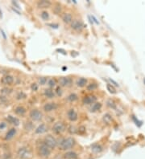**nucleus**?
<instances>
[{
    "label": "nucleus",
    "mask_w": 145,
    "mask_h": 159,
    "mask_svg": "<svg viewBox=\"0 0 145 159\" xmlns=\"http://www.w3.org/2000/svg\"><path fill=\"white\" fill-rule=\"evenodd\" d=\"M75 145H76V140L73 137H68V138H61V140L58 141L57 147L62 151H69L73 149Z\"/></svg>",
    "instance_id": "1"
},
{
    "label": "nucleus",
    "mask_w": 145,
    "mask_h": 159,
    "mask_svg": "<svg viewBox=\"0 0 145 159\" xmlns=\"http://www.w3.org/2000/svg\"><path fill=\"white\" fill-rule=\"evenodd\" d=\"M37 152L40 157H44V158H47L52 154V150L48 147V145H45L44 142H41L37 146Z\"/></svg>",
    "instance_id": "2"
},
{
    "label": "nucleus",
    "mask_w": 145,
    "mask_h": 159,
    "mask_svg": "<svg viewBox=\"0 0 145 159\" xmlns=\"http://www.w3.org/2000/svg\"><path fill=\"white\" fill-rule=\"evenodd\" d=\"M44 142L45 145H48L52 150L56 149L57 147V145H58V141L57 140V138H55L54 136L51 135V134H48L44 137Z\"/></svg>",
    "instance_id": "3"
},
{
    "label": "nucleus",
    "mask_w": 145,
    "mask_h": 159,
    "mask_svg": "<svg viewBox=\"0 0 145 159\" xmlns=\"http://www.w3.org/2000/svg\"><path fill=\"white\" fill-rule=\"evenodd\" d=\"M17 156L19 159H29L31 157V150L27 146H22L17 151Z\"/></svg>",
    "instance_id": "4"
},
{
    "label": "nucleus",
    "mask_w": 145,
    "mask_h": 159,
    "mask_svg": "<svg viewBox=\"0 0 145 159\" xmlns=\"http://www.w3.org/2000/svg\"><path fill=\"white\" fill-rule=\"evenodd\" d=\"M66 130V126L63 121H57L52 127V131L55 134H61Z\"/></svg>",
    "instance_id": "5"
},
{
    "label": "nucleus",
    "mask_w": 145,
    "mask_h": 159,
    "mask_svg": "<svg viewBox=\"0 0 145 159\" xmlns=\"http://www.w3.org/2000/svg\"><path fill=\"white\" fill-rule=\"evenodd\" d=\"M29 116L32 121H41L43 119V113L40 109H33L29 113Z\"/></svg>",
    "instance_id": "6"
},
{
    "label": "nucleus",
    "mask_w": 145,
    "mask_h": 159,
    "mask_svg": "<svg viewBox=\"0 0 145 159\" xmlns=\"http://www.w3.org/2000/svg\"><path fill=\"white\" fill-rule=\"evenodd\" d=\"M58 83L61 88H69L73 85V80L69 76H62L58 80Z\"/></svg>",
    "instance_id": "7"
},
{
    "label": "nucleus",
    "mask_w": 145,
    "mask_h": 159,
    "mask_svg": "<svg viewBox=\"0 0 145 159\" xmlns=\"http://www.w3.org/2000/svg\"><path fill=\"white\" fill-rule=\"evenodd\" d=\"M70 27L73 30L76 31H81L84 28L83 22L80 19H74L70 24Z\"/></svg>",
    "instance_id": "8"
},
{
    "label": "nucleus",
    "mask_w": 145,
    "mask_h": 159,
    "mask_svg": "<svg viewBox=\"0 0 145 159\" xmlns=\"http://www.w3.org/2000/svg\"><path fill=\"white\" fill-rule=\"evenodd\" d=\"M58 108V105L56 102H47L44 104V105L43 106V110L45 113H52V112L57 110Z\"/></svg>",
    "instance_id": "9"
},
{
    "label": "nucleus",
    "mask_w": 145,
    "mask_h": 159,
    "mask_svg": "<svg viewBox=\"0 0 145 159\" xmlns=\"http://www.w3.org/2000/svg\"><path fill=\"white\" fill-rule=\"evenodd\" d=\"M95 102H97V97L94 95H92V94L86 96L82 99V103L85 105H91Z\"/></svg>",
    "instance_id": "10"
},
{
    "label": "nucleus",
    "mask_w": 145,
    "mask_h": 159,
    "mask_svg": "<svg viewBox=\"0 0 145 159\" xmlns=\"http://www.w3.org/2000/svg\"><path fill=\"white\" fill-rule=\"evenodd\" d=\"M67 118L69 119L71 122H75L78 119V114L77 112L74 109H70L67 112Z\"/></svg>",
    "instance_id": "11"
},
{
    "label": "nucleus",
    "mask_w": 145,
    "mask_h": 159,
    "mask_svg": "<svg viewBox=\"0 0 145 159\" xmlns=\"http://www.w3.org/2000/svg\"><path fill=\"white\" fill-rule=\"evenodd\" d=\"M48 130V126L44 123H41L40 124L36 129H35V133H36V134L41 135V134L45 133Z\"/></svg>",
    "instance_id": "12"
},
{
    "label": "nucleus",
    "mask_w": 145,
    "mask_h": 159,
    "mask_svg": "<svg viewBox=\"0 0 145 159\" xmlns=\"http://www.w3.org/2000/svg\"><path fill=\"white\" fill-rule=\"evenodd\" d=\"M14 82V77L11 75H5L1 80V83L4 85H12Z\"/></svg>",
    "instance_id": "13"
},
{
    "label": "nucleus",
    "mask_w": 145,
    "mask_h": 159,
    "mask_svg": "<svg viewBox=\"0 0 145 159\" xmlns=\"http://www.w3.org/2000/svg\"><path fill=\"white\" fill-rule=\"evenodd\" d=\"M61 19L62 21L66 24H70L72 23V21L74 20L73 19V15L69 12H64V13H63L61 15Z\"/></svg>",
    "instance_id": "14"
},
{
    "label": "nucleus",
    "mask_w": 145,
    "mask_h": 159,
    "mask_svg": "<svg viewBox=\"0 0 145 159\" xmlns=\"http://www.w3.org/2000/svg\"><path fill=\"white\" fill-rule=\"evenodd\" d=\"M7 121L9 124L12 125L14 126H19V124H20V121H19V119L15 117V116H13L12 115H8L7 116Z\"/></svg>",
    "instance_id": "15"
},
{
    "label": "nucleus",
    "mask_w": 145,
    "mask_h": 159,
    "mask_svg": "<svg viewBox=\"0 0 145 159\" xmlns=\"http://www.w3.org/2000/svg\"><path fill=\"white\" fill-rule=\"evenodd\" d=\"M63 157L64 159H77L78 158V154L75 151L69 150V151H66L64 153Z\"/></svg>",
    "instance_id": "16"
},
{
    "label": "nucleus",
    "mask_w": 145,
    "mask_h": 159,
    "mask_svg": "<svg viewBox=\"0 0 145 159\" xmlns=\"http://www.w3.org/2000/svg\"><path fill=\"white\" fill-rule=\"evenodd\" d=\"M52 6V2L47 0H41L37 2V7L40 9H47Z\"/></svg>",
    "instance_id": "17"
},
{
    "label": "nucleus",
    "mask_w": 145,
    "mask_h": 159,
    "mask_svg": "<svg viewBox=\"0 0 145 159\" xmlns=\"http://www.w3.org/2000/svg\"><path fill=\"white\" fill-rule=\"evenodd\" d=\"M44 96L48 99H53L56 97V94H55V92L52 88H48L44 90Z\"/></svg>",
    "instance_id": "18"
},
{
    "label": "nucleus",
    "mask_w": 145,
    "mask_h": 159,
    "mask_svg": "<svg viewBox=\"0 0 145 159\" xmlns=\"http://www.w3.org/2000/svg\"><path fill=\"white\" fill-rule=\"evenodd\" d=\"M16 129L15 128H12L10 129L9 130L7 131V133H6V137H5V139L6 140H11L12 138H14L15 134H16Z\"/></svg>",
    "instance_id": "19"
},
{
    "label": "nucleus",
    "mask_w": 145,
    "mask_h": 159,
    "mask_svg": "<svg viewBox=\"0 0 145 159\" xmlns=\"http://www.w3.org/2000/svg\"><path fill=\"white\" fill-rule=\"evenodd\" d=\"M91 150L94 154H99V153H101L103 150V148L98 143H94V144L91 145Z\"/></svg>",
    "instance_id": "20"
},
{
    "label": "nucleus",
    "mask_w": 145,
    "mask_h": 159,
    "mask_svg": "<svg viewBox=\"0 0 145 159\" xmlns=\"http://www.w3.org/2000/svg\"><path fill=\"white\" fill-rule=\"evenodd\" d=\"M102 109V104L100 102L94 103L93 105H91L90 107V112L91 113H96V112L99 111Z\"/></svg>",
    "instance_id": "21"
},
{
    "label": "nucleus",
    "mask_w": 145,
    "mask_h": 159,
    "mask_svg": "<svg viewBox=\"0 0 145 159\" xmlns=\"http://www.w3.org/2000/svg\"><path fill=\"white\" fill-rule=\"evenodd\" d=\"M87 79L84 78V77H81V78H79L77 81V86L78 87V88H84V87H86L87 85Z\"/></svg>",
    "instance_id": "22"
},
{
    "label": "nucleus",
    "mask_w": 145,
    "mask_h": 159,
    "mask_svg": "<svg viewBox=\"0 0 145 159\" xmlns=\"http://www.w3.org/2000/svg\"><path fill=\"white\" fill-rule=\"evenodd\" d=\"M15 113L19 115V116H24V114L26 113V109L23 106H17L15 109H14Z\"/></svg>",
    "instance_id": "23"
},
{
    "label": "nucleus",
    "mask_w": 145,
    "mask_h": 159,
    "mask_svg": "<svg viewBox=\"0 0 145 159\" xmlns=\"http://www.w3.org/2000/svg\"><path fill=\"white\" fill-rule=\"evenodd\" d=\"M66 100L69 102H75V101L78 100V95L75 93H72L67 97Z\"/></svg>",
    "instance_id": "24"
},
{
    "label": "nucleus",
    "mask_w": 145,
    "mask_h": 159,
    "mask_svg": "<svg viewBox=\"0 0 145 159\" xmlns=\"http://www.w3.org/2000/svg\"><path fill=\"white\" fill-rule=\"evenodd\" d=\"M98 87V84L95 82H92V83H90L89 84L86 85V89L89 91V92H92V91L96 90Z\"/></svg>",
    "instance_id": "25"
},
{
    "label": "nucleus",
    "mask_w": 145,
    "mask_h": 159,
    "mask_svg": "<svg viewBox=\"0 0 145 159\" xmlns=\"http://www.w3.org/2000/svg\"><path fill=\"white\" fill-rule=\"evenodd\" d=\"M107 107H109L110 109H116L117 108V104L115 103L114 100H112V99H108L107 100Z\"/></svg>",
    "instance_id": "26"
},
{
    "label": "nucleus",
    "mask_w": 145,
    "mask_h": 159,
    "mask_svg": "<svg viewBox=\"0 0 145 159\" xmlns=\"http://www.w3.org/2000/svg\"><path fill=\"white\" fill-rule=\"evenodd\" d=\"M47 84H48V88H53L57 87V81L55 80L54 78H51L48 79V82H47Z\"/></svg>",
    "instance_id": "27"
},
{
    "label": "nucleus",
    "mask_w": 145,
    "mask_h": 159,
    "mask_svg": "<svg viewBox=\"0 0 145 159\" xmlns=\"http://www.w3.org/2000/svg\"><path fill=\"white\" fill-rule=\"evenodd\" d=\"M102 120H103V121H104V123L108 125V124L111 123L112 116L110 113L104 114V116H103V117H102Z\"/></svg>",
    "instance_id": "28"
},
{
    "label": "nucleus",
    "mask_w": 145,
    "mask_h": 159,
    "mask_svg": "<svg viewBox=\"0 0 145 159\" xmlns=\"http://www.w3.org/2000/svg\"><path fill=\"white\" fill-rule=\"evenodd\" d=\"M48 81V79L45 76H41L38 78V84L39 85H45Z\"/></svg>",
    "instance_id": "29"
},
{
    "label": "nucleus",
    "mask_w": 145,
    "mask_h": 159,
    "mask_svg": "<svg viewBox=\"0 0 145 159\" xmlns=\"http://www.w3.org/2000/svg\"><path fill=\"white\" fill-rule=\"evenodd\" d=\"M41 19L44 20V21H47L49 19V14H48V11H43L41 13Z\"/></svg>",
    "instance_id": "30"
},
{
    "label": "nucleus",
    "mask_w": 145,
    "mask_h": 159,
    "mask_svg": "<svg viewBox=\"0 0 145 159\" xmlns=\"http://www.w3.org/2000/svg\"><path fill=\"white\" fill-rule=\"evenodd\" d=\"M55 94L57 97H61L63 95V90H62V88L61 86H57L56 88H55Z\"/></svg>",
    "instance_id": "31"
},
{
    "label": "nucleus",
    "mask_w": 145,
    "mask_h": 159,
    "mask_svg": "<svg viewBox=\"0 0 145 159\" xmlns=\"http://www.w3.org/2000/svg\"><path fill=\"white\" fill-rule=\"evenodd\" d=\"M27 97L26 93H24L23 91H20L19 93H17L16 95V99L17 100H23V99H25Z\"/></svg>",
    "instance_id": "32"
},
{
    "label": "nucleus",
    "mask_w": 145,
    "mask_h": 159,
    "mask_svg": "<svg viewBox=\"0 0 145 159\" xmlns=\"http://www.w3.org/2000/svg\"><path fill=\"white\" fill-rule=\"evenodd\" d=\"M68 131H69V133H70V134H75V133H77V132H78V129L75 127L74 126H70L68 128Z\"/></svg>",
    "instance_id": "33"
},
{
    "label": "nucleus",
    "mask_w": 145,
    "mask_h": 159,
    "mask_svg": "<svg viewBox=\"0 0 145 159\" xmlns=\"http://www.w3.org/2000/svg\"><path fill=\"white\" fill-rule=\"evenodd\" d=\"M24 129L28 131H30L33 129V124L30 122V121H27L25 125H24Z\"/></svg>",
    "instance_id": "34"
},
{
    "label": "nucleus",
    "mask_w": 145,
    "mask_h": 159,
    "mask_svg": "<svg viewBox=\"0 0 145 159\" xmlns=\"http://www.w3.org/2000/svg\"><path fill=\"white\" fill-rule=\"evenodd\" d=\"M107 90L109 91L110 93H116L115 88H114V86L112 85V84H107Z\"/></svg>",
    "instance_id": "35"
},
{
    "label": "nucleus",
    "mask_w": 145,
    "mask_h": 159,
    "mask_svg": "<svg viewBox=\"0 0 145 159\" xmlns=\"http://www.w3.org/2000/svg\"><path fill=\"white\" fill-rule=\"evenodd\" d=\"M12 93V89H11V88H2V89H1V93L4 94V95H9V94H11Z\"/></svg>",
    "instance_id": "36"
},
{
    "label": "nucleus",
    "mask_w": 145,
    "mask_h": 159,
    "mask_svg": "<svg viewBox=\"0 0 145 159\" xmlns=\"http://www.w3.org/2000/svg\"><path fill=\"white\" fill-rule=\"evenodd\" d=\"M31 89L33 92H36L39 89V84L37 83H32L31 84Z\"/></svg>",
    "instance_id": "37"
},
{
    "label": "nucleus",
    "mask_w": 145,
    "mask_h": 159,
    "mask_svg": "<svg viewBox=\"0 0 145 159\" xmlns=\"http://www.w3.org/2000/svg\"><path fill=\"white\" fill-rule=\"evenodd\" d=\"M7 102V99L5 96H0V103L1 104H6Z\"/></svg>",
    "instance_id": "38"
},
{
    "label": "nucleus",
    "mask_w": 145,
    "mask_h": 159,
    "mask_svg": "<svg viewBox=\"0 0 145 159\" xmlns=\"http://www.w3.org/2000/svg\"><path fill=\"white\" fill-rule=\"evenodd\" d=\"M54 12L56 14H59L61 11V6H57L56 7H54V9H53Z\"/></svg>",
    "instance_id": "39"
},
{
    "label": "nucleus",
    "mask_w": 145,
    "mask_h": 159,
    "mask_svg": "<svg viewBox=\"0 0 145 159\" xmlns=\"http://www.w3.org/2000/svg\"><path fill=\"white\" fill-rule=\"evenodd\" d=\"M6 127H7V124L5 123V122H2V123L0 124V129H1V130L6 128Z\"/></svg>",
    "instance_id": "40"
},
{
    "label": "nucleus",
    "mask_w": 145,
    "mask_h": 159,
    "mask_svg": "<svg viewBox=\"0 0 145 159\" xmlns=\"http://www.w3.org/2000/svg\"><path fill=\"white\" fill-rule=\"evenodd\" d=\"M91 18H92V19H93L94 22V23H96V24H99V23H98V21H97V19H96L95 17L94 16V15H91Z\"/></svg>",
    "instance_id": "41"
},
{
    "label": "nucleus",
    "mask_w": 145,
    "mask_h": 159,
    "mask_svg": "<svg viewBox=\"0 0 145 159\" xmlns=\"http://www.w3.org/2000/svg\"><path fill=\"white\" fill-rule=\"evenodd\" d=\"M110 82H111V83L114 84V85H115V86H119V84H117L116 82H115V81H113V80H110Z\"/></svg>",
    "instance_id": "42"
}]
</instances>
